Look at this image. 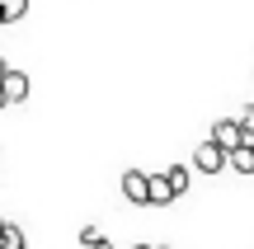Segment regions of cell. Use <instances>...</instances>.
<instances>
[{"mask_svg": "<svg viewBox=\"0 0 254 249\" xmlns=\"http://www.w3.org/2000/svg\"><path fill=\"white\" fill-rule=\"evenodd\" d=\"M193 169H198V174H221V169H226V150H221L217 141H202V146L193 150Z\"/></svg>", "mask_w": 254, "mask_h": 249, "instance_id": "cell-1", "label": "cell"}, {"mask_svg": "<svg viewBox=\"0 0 254 249\" xmlns=\"http://www.w3.org/2000/svg\"><path fill=\"white\" fill-rule=\"evenodd\" d=\"M207 141H217V146H221V150L231 155L236 146H245V127H240L236 118H221L217 127H212V137H207Z\"/></svg>", "mask_w": 254, "mask_h": 249, "instance_id": "cell-2", "label": "cell"}, {"mask_svg": "<svg viewBox=\"0 0 254 249\" xmlns=\"http://www.w3.org/2000/svg\"><path fill=\"white\" fill-rule=\"evenodd\" d=\"M146 193H151V174H141V169H127L123 174V198L136 207H146Z\"/></svg>", "mask_w": 254, "mask_h": 249, "instance_id": "cell-3", "label": "cell"}, {"mask_svg": "<svg viewBox=\"0 0 254 249\" xmlns=\"http://www.w3.org/2000/svg\"><path fill=\"white\" fill-rule=\"evenodd\" d=\"M0 94H5L9 103H24L28 99V75L24 71H5L0 75Z\"/></svg>", "mask_w": 254, "mask_h": 249, "instance_id": "cell-4", "label": "cell"}, {"mask_svg": "<svg viewBox=\"0 0 254 249\" xmlns=\"http://www.w3.org/2000/svg\"><path fill=\"white\" fill-rule=\"evenodd\" d=\"M174 202V188L165 184V174H151V193H146V207H170Z\"/></svg>", "mask_w": 254, "mask_h": 249, "instance_id": "cell-5", "label": "cell"}, {"mask_svg": "<svg viewBox=\"0 0 254 249\" xmlns=\"http://www.w3.org/2000/svg\"><path fill=\"white\" fill-rule=\"evenodd\" d=\"M226 165L236 169V174H254V150H250V146H236V150L226 155Z\"/></svg>", "mask_w": 254, "mask_h": 249, "instance_id": "cell-6", "label": "cell"}, {"mask_svg": "<svg viewBox=\"0 0 254 249\" xmlns=\"http://www.w3.org/2000/svg\"><path fill=\"white\" fill-rule=\"evenodd\" d=\"M189 179H193V169H184V165H170V169H165V184L174 188V198L189 193Z\"/></svg>", "mask_w": 254, "mask_h": 249, "instance_id": "cell-7", "label": "cell"}, {"mask_svg": "<svg viewBox=\"0 0 254 249\" xmlns=\"http://www.w3.org/2000/svg\"><path fill=\"white\" fill-rule=\"evenodd\" d=\"M28 14V0H0V24H19Z\"/></svg>", "mask_w": 254, "mask_h": 249, "instance_id": "cell-8", "label": "cell"}, {"mask_svg": "<svg viewBox=\"0 0 254 249\" xmlns=\"http://www.w3.org/2000/svg\"><path fill=\"white\" fill-rule=\"evenodd\" d=\"M0 249H28V240H24V231H19V226H9V221H5V231H0Z\"/></svg>", "mask_w": 254, "mask_h": 249, "instance_id": "cell-9", "label": "cell"}, {"mask_svg": "<svg viewBox=\"0 0 254 249\" xmlns=\"http://www.w3.org/2000/svg\"><path fill=\"white\" fill-rule=\"evenodd\" d=\"M236 122H240L245 132H254V103H245V108H240V118H236Z\"/></svg>", "mask_w": 254, "mask_h": 249, "instance_id": "cell-10", "label": "cell"}, {"mask_svg": "<svg viewBox=\"0 0 254 249\" xmlns=\"http://www.w3.org/2000/svg\"><path fill=\"white\" fill-rule=\"evenodd\" d=\"M85 249H113V240H104V235H99V240H90Z\"/></svg>", "mask_w": 254, "mask_h": 249, "instance_id": "cell-11", "label": "cell"}, {"mask_svg": "<svg viewBox=\"0 0 254 249\" xmlns=\"http://www.w3.org/2000/svg\"><path fill=\"white\" fill-rule=\"evenodd\" d=\"M5 71H9V66H5V56H0V75H5Z\"/></svg>", "mask_w": 254, "mask_h": 249, "instance_id": "cell-12", "label": "cell"}, {"mask_svg": "<svg viewBox=\"0 0 254 249\" xmlns=\"http://www.w3.org/2000/svg\"><path fill=\"white\" fill-rule=\"evenodd\" d=\"M0 108H9V99H5V94H0Z\"/></svg>", "mask_w": 254, "mask_h": 249, "instance_id": "cell-13", "label": "cell"}, {"mask_svg": "<svg viewBox=\"0 0 254 249\" xmlns=\"http://www.w3.org/2000/svg\"><path fill=\"white\" fill-rule=\"evenodd\" d=\"M132 249H155V245H132Z\"/></svg>", "mask_w": 254, "mask_h": 249, "instance_id": "cell-14", "label": "cell"}, {"mask_svg": "<svg viewBox=\"0 0 254 249\" xmlns=\"http://www.w3.org/2000/svg\"><path fill=\"white\" fill-rule=\"evenodd\" d=\"M0 231H5V216H0Z\"/></svg>", "mask_w": 254, "mask_h": 249, "instance_id": "cell-15", "label": "cell"}, {"mask_svg": "<svg viewBox=\"0 0 254 249\" xmlns=\"http://www.w3.org/2000/svg\"><path fill=\"white\" fill-rule=\"evenodd\" d=\"M155 249H165V245H155Z\"/></svg>", "mask_w": 254, "mask_h": 249, "instance_id": "cell-16", "label": "cell"}]
</instances>
